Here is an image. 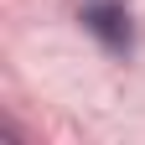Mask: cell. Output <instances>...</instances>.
<instances>
[{
    "label": "cell",
    "mask_w": 145,
    "mask_h": 145,
    "mask_svg": "<svg viewBox=\"0 0 145 145\" xmlns=\"http://www.w3.org/2000/svg\"><path fill=\"white\" fill-rule=\"evenodd\" d=\"M78 21L93 31V42L109 57H130L135 21H130V5H124V0H78Z\"/></svg>",
    "instance_id": "cell-1"
}]
</instances>
